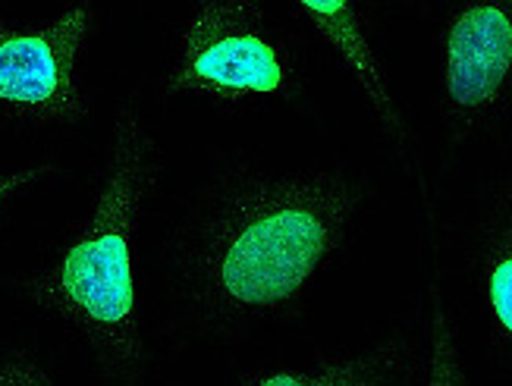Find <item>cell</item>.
Wrapping results in <instances>:
<instances>
[{
	"instance_id": "9c48e42d",
	"label": "cell",
	"mask_w": 512,
	"mask_h": 386,
	"mask_svg": "<svg viewBox=\"0 0 512 386\" xmlns=\"http://www.w3.org/2000/svg\"><path fill=\"white\" fill-rule=\"evenodd\" d=\"M57 173V161L54 157H41V161L29 164V167H16V170H0V226L7 223V217L13 214L16 201L22 195H29L32 189H38L44 179Z\"/></svg>"
},
{
	"instance_id": "3957f363",
	"label": "cell",
	"mask_w": 512,
	"mask_h": 386,
	"mask_svg": "<svg viewBox=\"0 0 512 386\" xmlns=\"http://www.w3.org/2000/svg\"><path fill=\"white\" fill-rule=\"evenodd\" d=\"M302 54L264 0H195L176 38L164 95L239 107L302 92Z\"/></svg>"
},
{
	"instance_id": "8992f818",
	"label": "cell",
	"mask_w": 512,
	"mask_h": 386,
	"mask_svg": "<svg viewBox=\"0 0 512 386\" xmlns=\"http://www.w3.org/2000/svg\"><path fill=\"white\" fill-rule=\"evenodd\" d=\"M296 7L305 13V19L315 26V32L330 44V48L346 60L352 76L365 88L377 120H381L384 129L406 148L403 113H399V107L390 95L381 60H377L374 48L368 44L362 16H359V0H296Z\"/></svg>"
},
{
	"instance_id": "5b68a950",
	"label": "cell",
	"mask_w": 512,
	"mask_h": 386,
	"mask_svg": "<svg viewBox=\"0 0 512 386\" xmlns=\"http://www.w3.org/2000/svg\"><path fill=\"white\" fill-rule=\"evenodd\" d=\"M512 85V0H465L443 38V113L459 139L500 120Z\"/></svg>"
},
{
	"instance_id": "7a4b0ae2",
	"label": "cell",
	"mask_w": 512,
	"mask_h": 386,
	"mask_svg": "<svg viewBox=\"0 0 512 386\" xmlns=\"http://www.w3.org/2000/svg\"><path fill=\"white\" fill-rule=\"evenodd\" d=\"M161 170L158 135L136 98H126L110 126L107 167L92 208L48 261L19 280L22 299L70 336L98 374L120 383L151 377L132 248Z\"/></svg>"
},
{
	"instance_id": "277c9868",
	"label": "cell",
	"mask_w": 512,
	"mask_h": 386,
	"mask_svg": "<svg viewBox=\"0 0 512 386\" xmlns=\"http://www.w3.org/2000/svg\"><path fill=\"white\" fill-rule=\"evenodd\" d=\"M92 26L95 0H73L41 29L0 19V120L38 129L88 120L82 63Z\"/></svg>"
},
{
	"instance_id": "30bf717a",
	"label": "cell",
	"mask_w": 512,
	"mask_h": 386,
	"mask_svg": "<svg viewBox=\"0 0 512 386\" xmlns=\"http://www.w3.org/2000/svg\"><path fill=\"white\" fill-rule=\"evenodd\" d=\"M57 374L32 352L0 346V386H48Z\"/></svg>"
},
{
	"instance_id": "6da1fadb",
	"label": "cell",
	"mask_w": 512,
	"mask_h": 386,
	"mask_svg": "<svg viewBox=\"0 0 512 386\" xmlns=\"http://www.w3.org/2000/svg\"><path fill=\"white\" fill-rule=\"evenodd\" d=\"M365 186L343 170L233 167L198 186L164 245L173 346H217L299 308L349 245Z\"/></svg>"
},
{
	"instance_id": "52a82bcc",
	"label": "cell",
	"mask_w": 512,
	"mask_h": 386,
	"mask_svg": "<svg viewBox=\"0 0 512 386\" xmlns=\"http://www.w3.org/2000/svg\"><path fill=\"white\" fill-rule=\"evenodd\" d=\"M415 365V349L406 339H387L365 355L355 358H330L315 361L302 371H274V374H249L242 383L261 386H374L406 380Z\"/></svg>"
},
{
	"instance_id": "ba28073f",
	"label": "cell",
	"mask_w": 512,
	"mask_h": 386,
	"mask_svg": "<svg viewBox=\"0 0 512 386\" xmlns=\"http://www.w3.org/2000/svg\"><path fill=\"white\" fill-rule=\"evenodd\" d=\"M484 286L487 308H491V333L497 346H509L512 333V255H509V226L497 233L494 245L484 255Z\"/></svg>"
}]
</instances>
